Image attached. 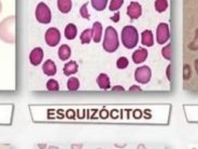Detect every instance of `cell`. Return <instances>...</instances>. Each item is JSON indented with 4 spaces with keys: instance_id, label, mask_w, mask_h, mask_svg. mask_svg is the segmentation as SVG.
<instances>
[{
    "instance_id": "obj_1",
    "label": "cell",
    "mask_w": 198,
    "mask_h": 149,
    "mask_svg": "<svg viewBox=\"0 0 198 149\" xmlns=\"http://www.w3.org/2000/svg\"><path fill=\"white\" fill-rule=\"evenodd\" d=\"M122 41L127 49H132L138 43V31L134 26H126L122 30Z\"/></svg>"
},
{
    "instance_id": "obj_20",
    "label": "cell",
    "mask_w": 198,
    "mask_h": 149,
    "mask_svg": "<svg viewBox=\"0 0 198 149\" xmlns=\"http://www.w3.org/2000/svg\"><path fill=\"white\" fill-rule=\"evenodd\" d=\"M107 3H108L107 0H92V6L98 11L103 10L107 7Z\"/></svg>"
},
{
    "instance_id": "obj_8",
    "label": "cell",
    "mask_w": 198,
    "mask_h": 149,
    "mask_svg": "<svg viewBox=\"0 0 198 149\" xmlns=\"http://www.w3.org/2000/svg\"><path fill=\"white\" fill-rule=\"evenodd\" d=\"M142 13V8L138 2L136 1H132L130 2V4L127 8V14L130 18L135 20V18H138Z\"/></svg>"
},
{
    "instance_id": "obj_6",
    "label": "cell",
    "mask_w": 198,
    "mask_h": 149,
    "mask_svg": "<svg viewBox=\"0 0 198 149\" xmlns=\"http://www.w3.org/2000/svg\"><path fill=\"white\" fill-rule=\"evenodd\" d=\"M156 38L159 44H164L169 40V26L166 23H161L156 29Z\"/></svg>"
},
{
    "instance_id": "obj_30",
    "label": "cell",
    "mask_w": 198,
    "mask_h": 149,
    "mask_svg": "<svg viewBox=\"0 0 198 149\" xmlns=\"http://www.w3.org/2000/svg\"><path fill=\"white\" fill-rule=\"evenodd\" d=\"M112 20H113L114 22H118V14L116 15V16H114V17H112Z\"/></svg>"
},
{
    "instance_id": "obj_17",
    "label": "cell",
    "mask_w": 198,
    "mask_h": 149,
    "mask_svg": "<svg viewBox=\"0 0 198 149\" xmlns=\"http://www.w3.org/2000/svg\"><path fill=\"white\" fill-rule=\"evenodd\" d=\"M57 6H58V9L60 10V12L68 13L70 11V9H71L72 2L70 0H58L57 1Z\"/></svg>"
},
{
    "instance_id": "obj_9",
    "label": "cell",
    "mask_w": 198,
    "mask_h": 149,
    "mask_svg": "<svg viewBox=\"0 0 198 149\" xmlns=\"http://www.w3.org/2000/svg\"><path fill=\"white\" fill-rule=\"evenodd\" d=\"M29 59H30V63L33 66L39 65L42 62V59H43V50L41 48H35L33 51L30 52Z\"/></svg>"
},
{
    "instance_id": "obj_18",
    "label": "cell",
    "mask_w": 198,
    "mask_h": 149,
    "mask_svg": "<svg viewBox=\"0 0 198 149\" xmlns=\"http://www.w3.org/2000/svg\"><path fill=\"white\" fill-rule=\"evenodd\" d=\"M78 70V65L75 64V62L73 61H71V62L67 63L65 67H64V73L66 75V76H70V75H72V73H75Z\"/></svg>"
},
{
    "instance_id": "obj_16",
    "label": "cell",
    "mask_w": 198,
    "mask_h": 149,
    "mask_svg": "<svg viewBox=\"0 0 198 149\" xmlns=\"http://www.w3.org/2000/svg\"><path fill=\"white\" fill-rule=\"evenodd\" d=\"M97 83L101 89L103 90H107L110 87V80H109V77L105 75V73H101L99 75V77L97 78Z\"/></svg>"
},
{
    "instance_id": "obj_28",
    "label": "cell",
    "mask_w": 198,
    "mask_h": 149,
    "mask_svg": "<svg viewBox=\"0 0 198 149\" xmlns=\"http://www.w3.org/2000/svg\"><path fill=\"white\" fill-rule=\"evenodd\" d=\"M191 77V68L188 65L184 66V80H187Z\"/></svg>"
},
{
    "instance_id": "obj_24",
    "label": "cell",
    "mask_w": 198,
    "mask_h": 149,
    "mask_svg": "<svg viewBox=\"0 0 198 149\" xmlns=\"http://www.w3.org/2000/svg\"><path fill=\"white\" fill-rule=\"evenodd\" d=\"M123 2H124L123 0H112L110 2L109 9H110L111 11H116V10H118L123 6Z\"/></svg>"
},
{
    "instance_id": "obj_10",
    "label": "cell",
    "mask_w": 198,
    "mask_h": 149,
    "mask_svg": "<svg viewBox=\"0 0 198 149\" xmlns=\"http://www.w3.org/2000/svg\"><path fill=\"white\" fill-rule=\"evenodd\" d=\"M147 56V51L145 49H139V50H137L134 54H132V61L136 63V64H140V63H142L145 61V58Z\"/></svg>"
},
{
    "instance_id": "obj_25",
    "label": "cell",
    "mask_w": 198,
    "mask_h": 149,
    "mask_svg": "<svg viewBox=\"0 0 198 149\" xmlns=\"http://www.w3.org/2000/svg\"><path fill=\"white\" fill-rule=\"evenodd\" d=\"M116 66L121 69L126 68V67L128 66V59L126 57H120L118 59V62H116Z\"/></svg>"
},
{
    "instance_id": "obj_11",
    "label": "cell",
    "mask_w": 198,
    "mask_h": 149,
    "mask_svg": "<svg viewBox=\"0 0 198 149\" xmlns=\"http://www.w3.org/2000/svg\"><path fill=\"white\" fill-rule=\"evenodd\" d=\"M42 68H43L44 73L48 75V76H54L56 73V65L52 59H48L43 64V67Z\"/></svg>"
},
{
    "instance_id": "obj_13",
    "label": "cell",
    "mask_w": 198,
    "mask_h": 149,
    "mask_svg": "<svg viewBox=\"0 0 198 149\" xmlns=\"http://www.w3.org/2000/svg\"><path fill=\"white\" fill-rule=\"evenodd\" d=\"M101 34H102V26L98 22H96L93 26V39L95 42H99L101 39Z\"/></svg>"
},
{
    "instance_id": "obj_23",
    "label": "cell",
    "mask_w": 198,
    "mask_h": 149,
    "mask_svg": "<svg viewBox=\"0 0 198 149\" xmlns=\"http://www.w3.org/2000/svg\"><path fill=\"white\" fill-rule=\"evenodd\" d=\"M46 87H48V91H57V90H59V84L55 79H51V80L48 81Z\"/></svg>"
},
{
    "instance_id": "obj_21",
    "label": "cell",
    "mask_w": 198,
    "mask_h": 149,
    "mask_svg": "<svg viewBox=\"0 0 198 149\" xmlns=\"http://www.w3.org/2000/svg\"><path fill=\"white\" fill-rule=\"evenodd\" d=\"M67 87H68L70 91H77L79 87H80V82H79L77 78H70L69 80H68Z\"/></svg>"
},
{
    "instance_id": "obj_19",
    "label": "cell",
    "mask_w": 198,
    "mask_h": 149,
    "mask_svg": "<svg viewBox=\"0 0 198 149\" xmlns=\"http://www.w3.org/2000/svg\"><path fill=\"white\" fill-rule=\"evenodd\" d=\"M92 34H93V30H91V29H86V30H84L83 33L81 34V42L82 43H88L89 41H91V39H92Z\"/></svg>"
},
{
    "instance_id": "obj_31",
    "label": "cell",
    "mask_w": 198,
    "mask_h": 149,
    "mask_svg": "<svg viewBox=\"0 0 198 149\" xmlns=\"http://www.w3.org/2000/svg\"><path fill=\"white\" fill-rule=\"evenodd\" d=\"M195 68H196V71H197V73H198V61L195 62Z\"/></svg>"
},
{
    "instance_id": "obj_14",
    "label": "cell",
    "mask_w": 198,
    "mask_h": 149,
    "mask_svg": "<svg viewBox=\"0 0 198 149\" xmlns=\"http://www.w3.org/2000/svg\"><path fill=\"white\" fill-rule=\"evenodd\" d=\"M78 34V29L75 27V25L73 24H68L66 26V28H65V36H66L67 39H69V40H72L75 38Z\"/></svg>"
},
{
    "instance_id": "obj_2",
    "label": "cell",
    "mask_w": 198,
    "mask_h": 149,
    "mask_svg": "<svg viewBox=\"0 0 198 149\" xmlns=\"http://www.w3.org/2000/svg\"><path fill=\"white\" fill-rule=\"evenodd\" d=\"M118 48V33L116 30L109 26L106 29L105 34V40H103V49L107 52H114Z\"/></svg>"
},
{
    "instance_id": "obj_7",
    "label": "cell",
    "mask_w": 198,
    "mask_h": 149,
    "mask_svg": "<svg viewBox=\"0 0 198 149\" xmlns=\"http://www.w3.org/2000/svg\"><path fill=\"white\" fill-rule=\"evenodd\" d=\"M135 78L140 83H147L151 79V69L147 66H142L137 68L135 73Z\"/></svg>"
},
{
    "instance_id": "obj_22",
    "label": "cell",
    "mask_w": 198,
    "mask_h": 149,
    "mask_svg": "<svg viewBox=\"0 0 198 149\" xmlns=\"http://www.w3.org/2000/svg\"><path fill=\"white\" fill-rule=\"evenodd\" d=\"M168 8V2L166 0H157L155 2V9L158 12H164Z\"/></svg>"
},
{
    "instance_id": "obj_29",
    "label": "cell",
    "mask_w": 198,
    "mask_h": 149,
    "mask_svg": "<svg viewBox=\"0 0 198 149\" xmlns=\"http://www.w3.org/2000/svg\"><path fill=\"white\" fill-rule=\"evenodd\" d=\"M86 7H87V4H84L83 7L81 8V15L85 18H89V15H88L87 11H86Z\"/></svg>"
},
{
    "instance_id": "obj_12",
    "label": "cell",
    "mask_w": 198,
    "mask_h": 149,
    "mask_svg": "<svg viewBox=\"0 0 198 149\" xmlns=\"http://www.w3.org/2000/svg\"><path fill=\"white\" fill-rule=\"evenodd\" d=\"M141 42L143 45H147V47H151L154 43V39H153V35L151 30H144L141 35Z\"/></svg>"
},
{
    "instance_id": "obj_26",
    "label": "cell",
    "mask_w": 198,
    "mask_h": 149,
    "mask_svg": "<svg viewBox=\"0 0 198 149\" xmlns=\"http://www.w3.org/2000/svg\"><path fill=\"white\" fill-rule=\"evenodd\" d=\"M161 53H163V56H164L166 59H168L169 61V59L171 58V47H170V44L166 45V47L163 49Z\"/></svg>"
},
{
    "instance_id": "obj_15",
    "label": "cell",
    "mask_w": 198,
    "mask_h": 149,
    "mask_svg": "<svg viewBox=\"0 0 198 149\" xmlns=\"http://www.w3.org/2000/svg\"><path fill=\"white\" fill-rule=\"evenodd\" d=\"M70 55H71V50H70V48L68 47L67 44H62L58 50L59 58H60L62 61H66V59H68V58L70 57Z\"/></svg>"
},
{
    "instance_id": "obj_3",
    "label": "cell",
    "mask_w": 198,
    "mask_h": 149,
    "mask_svg": "<svg viewBox=\"0 0 198 149\" xmlns=\"http://www.w3.org/2000/svg\"><path fill=\"white\" fill-rule=\"evenodd\" d=\"M0 38L7 42L14 41V17H9L0 23Z\"/></svg>"
},
{
    "instance_id": "obj_32",
    "label": "cell",
    "mask_w": 198,
    "mask_h": 149,
    "mask_svg": "<svg viewBox=\"0 0 198 149\" xmlns=\"http://www.w3.org/2000/svg\"><path fill=\"white\" fill-rule=\"evenodd\" d=\"M0 10H1V4H0Z\"/></svg>"
},
{
    "instance_id": "obj_27",
    "label": "cell",
    "mask_w": 198,
    "mask_h": 149,
    "mask_svg": "<svg viewBox=\"0 0 198 149\" xmlns=\"http://www.w3.org/2000/svg\"><path fill=\"white\" fill-rule=\"evenodd\" d=\"M190 49L191 50H198V29L196 30V37H195L194 41L190 45Z\"/></svg>"
},
{
    "instance_id": "obj_4",
    "label": "cell",
    "mask_w": 198,
    "mask_h": 149,
    "mask_svg": "<svg viewBox=\"0 0 198 149\" xmlns=\"http://www.w3.org/2000/svg\"><path fill=\"white\" fill-rule=\"evenodd\" d=\"M36 18L39 23L48 24L51 22V11L44 2H40L36 8Z\"/></svg>"
},
{
    "instance_id": "obj_5",
    "label": "cell",
    "mask_w": 198,
    "mask_h": 149,
    "mask_svg": "<svg viewBox=\"0 0 198 149\" xmlns=\"http://www.w3.org/2000/svg\"><path fill=\"white\" fill-rule=\"evenodd\" d=\"M60 40V33L59 30L55 27H51L46 30L45 33V42L50 47H55L56 44H58Z\"/></svg>"
}]
</instances>
